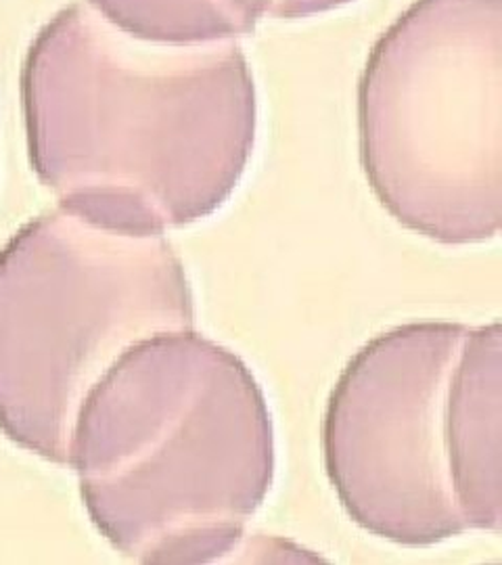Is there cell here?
Returning a JSON list of instances; mask_svg holds the SVG:
<instances>
[{
	"label": "cell",
	"mask_w": 502,
	"mask_h": 565,
	"mask_svg": "<svg viewBox=\"0 0 502 565\" xmlns=\"http://www.w3.org/2000/svg\"><path fill=\"white\" fill-rule=\"evenodd\" d=\"M124 32L153 42L228 41L249 34L273 0H90Z\"/></svg>",
	"instance_id": "6"
},
{
	"label": "cell",
	"mask_w": 502,
	"mask_h": 565,
	"mask_svg": "<svg viewBox=\"0 0 502 565\" xmlns=\"http://www.w3.org/2000/svg\"><path fill=\"white\" fill-rule=\"evenodd\" d=\"M70 465L90 520L124 555L216 562L270 490V413L235 354L193 329L163 333L93 387Z\"/></svg>",
	"instance_id": "2"
},
{
	"label": "cell",
	"mask_w": 502,
	"mask_h": 565,
	"mask_svg": "<svg viewBox=\"0 0 502 565\" xmlns=\"http://www.w3.org/2000/svg\"><path fill=\"white\" fill-rule=\"evenodd\" d=\"M30 162L60 205L156 231L212 216L256 142V88L242 44L153 42L74 2L21 70Z\"/></svg>",
	"instance_id": "1"
},
{
	"label": "cell",
	"mask_w": 502,
	"mask_h": 565,
	"mask_svg": "<svg viewBox=\"0 0 502 565\" xmlns=\"http://www.w3.org/2000/svg\"><path fill=\"white\" fill-rule=\"evenodd\" d=\"M501 0H415L362 74L366 179L396 221L429 239H492L501 228Z\"/></svg>",
	"instance_id": "5"
},
{
	"label": "cell",
	"mask_w": 502,
	"mask_h": 565,
	"mask_svg": "<svg viewBox=\"0 0 502 565\" xmlns=\"http://www.w3.org/2000/svg\"><path fill=\"white\" fill-rule=\"evenodd\" d=\"M191 329V289L163 233L63 205L42 214L0 249V431L72 463L78 415L103 375L132 345Z\"/></svg>",
	"instance_id": "4"
},
{
	"label": "cell",
	"mask_w": 502,
	"mask_h": 565,
	"mask_svg": "<svg viewBox=\"0 0 502 565\" xmlns=\"http://www.w3.org/2000/svg\"><path fill=\"white\" fill-rule=\"evenodd\" d=\"M501 324L398 327L335 387L324 461L348 513L400 545L501 530Z\"/></svg>",
	"instance_id": "3"
},
{
	"label": "cell",
	"mask_w": 502,
	"mask_h": 565,
	"mask_svg": "<svg viewBox=\"0 0 502 565\" xmlns=\"http://www.w3.org/2000/svg\"><path fill=\"white\" fill-rule=\"evenodd\" d=\"M352 0H273L268 15L277 20H306L335 11Z\"/></svg>",
	"instance_id": "7"
}]
</instances>
